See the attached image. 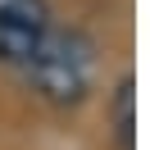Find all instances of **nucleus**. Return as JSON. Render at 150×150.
<instances>
[{
	"instance_id": "2",
	"label": "nucleus",
	"mask_w": 150,
	"mask_h": 150,
	"mask_svg": "<svg viewBox=\"0 0 150 150\" xmlns=\"http://www.w3.org/2000/svg\"><path fill=\"white\" fill-rule=\"evenodd\" d=\"M55 28L50 0H0V68L23 73Z\"/></svg>"
},
{
	"instance_id": "3",
	"label": "nucleus",
	"mask_w": 150,
	"mask_h": 150,
	"mask_svg": "<svg viewBox=\"0 0 150 150\" xmlns=\"http://www.w3.org/2000/svg\"><path fill=\"white\" fill-rule=\"evenodd\" d=\"M105 118H109V137L118 150H137V77L118 73L109 91V105H105Z\"/></svg>"
},
{
	"instance_id": "1",
	"label": "nucleus",
	"mask_w": 150,
	"mask_h": 150,
	"mask_svg": "<svg viewBox=\"0 0 150 150\" xmlns=\"http://www.w3.org/2000/svg\"><path fill=\"white\" fill-rule=\"evenodd\" d=\"M96 68H100V46L86 28L77 23H55L50 37L41 41V50L32 55V64L23 68V82L32 86V96L55 109H77L86 105V96L96 91Z\"/></svg>"
}]
</instances>
